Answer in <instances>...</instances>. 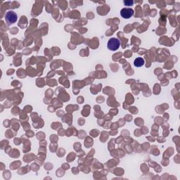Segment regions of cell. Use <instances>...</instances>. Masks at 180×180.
<instances>
[{
    "label": "cell",
    "instance_id": "3",
    "mask_svg": "<svg viewBox=\"0 0 180 180\" xmlns=\"http://www.w3.org/2000/svg\"><path fill=\"white\" fill-rule=\"evenodd\" d=\"M120 15H121L123 19H130L134 15V10L130 8H124L120 11Z\"/></svg>",
    "mask_w": 180,
    "mask_h": 180
},
{
    "label": "cell",
    "instance_id": "5",
    "mask_svg": "<svg viewBox=\"0 0 180 180\" xmlns=\"http://www.w3.org/2000/svg\"><path fill=\"white\" fill-rule=\"evenodd\" d=\"M124 4H125V6H132L134 4V2L127 0V1H124Z\"/></svg>",
    "mask_w": 180,
    "mask_h": 180
},
{
    "label": "cell",
    "instance_id": "2",
    "mask_svg": "<svg viewBox=\"0 0 180 180\" xmlns=\"http://www.w3.org/2000/svg\"><path fill=\"white\" fill-rule=\"evenodd\" d=\"M18 20L17 14L13 11H8L5 15V20L9 25L15 24Z\"/></svg>",
    "mask_w": 180,
    "mask_h": 180
},
{
    "label": "cell",
    "instance_id": "1",
    "mask_svg": "<svg viewBox=\"0 0 180 180\" xmlns=\"http://www.w3.org/2000/svg\"><path fill=\"white\" fill-rule=\"evenodd\" d=\"M108 49L110 51H116L120 48V41L117 38H110L108 42Z\"/></svg>",
    "mask_w": 180,
    "mask_h": 180
},
{
    "label": "cell",
    "instance_id": "4",
    "mask_svg": "<svg viewBox=\"0 0 180 180\" xmlns=\"http://www.w3.org/2000/svg\"><path fill=\"white\" fill-rule=\"evenodd\" d=\"M144 64V59L141 57H139L134 61V65L136 67H141Z\"/></svg>",
    "mask_w": 180,
    "mask_h": 180
}]
</instances>
